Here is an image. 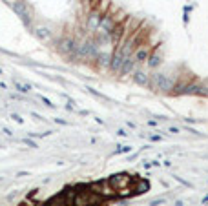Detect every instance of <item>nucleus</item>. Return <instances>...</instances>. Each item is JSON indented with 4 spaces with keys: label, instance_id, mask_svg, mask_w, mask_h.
Listing matches in <instances>:
<instances>
[{
    "label": "nucleus",
    "instance_id": "2",
    "mask_svg": "<svg viewBox=\"0 0 208 206\" xmlns=\"http://www.w3.org/2000/svg\"><path fill=\"white\" fill-rule=\"evenodd\" d=\"M108 182H110V186L115 190V193H117L119 190L130 188L131 182H133V179H131L128 173H115V175H111V177L108 179Z\"/></svg>",
    "mask_w": 208,
    "mask_h": 206
},
{
    "label": "nucleus",
    "instance_id": "8",
    "mask_svg": "<svg viewBox=\"0 0 208 206\" xmlns=\"http://www.w3.org/2000/svg\"><path fill=\"white\" fill-rule=\"evenodd\" d=\"M46 206H71V204L66 201L64 193H59V195H55L50 202H46Z\"/></svg>",
    "mask_w": 208,
    "mask_h": 206
},
{
    "label": "nucleus",
    "instance_id": "1",
    "mask_svg": "<svg viewBox=\"0 0 208 206\" xmlns=\"http://www.w3.org/2000/svg\"><path fill=\"white\" fill-rule=\"evenodd\" d=\"M101 204H104V199L99 193H95L91 188L77 192L75 199L71 202V206H101Z\"/></svg>",
    "mask_w": 208,
    "mask_h": 206
},
{
    "label": "nucleus",
    "instance_id": "3",
    "mask_svg": "<svg viewBox=\"0 0 208 206\" xmlns=\"http://www.w3.org/2000/svg\"><path fill=\"white\" fill-rule=\"evenodd\" d=\"M150 53H152V49H150V46L148 44H143V46H139V48H135V51H133V55H131V58L141 66L143 62H146L148 60V57H150Z\"/></svg>",
    "mask_w": 208,
    "mask_h": 206
},
{
    "label": "nucleus",
    "instance_id": "11",
    "mask_svg": "<svg viewBox=\"0 0 208 206\" xmlns=\"http://www.w3.org/2000/svg\"><path fill=\"white\" fill-rule=\"evenodd\" d=\"M175 206H184V204H182L181 201H177V202H175Z\"/></svg>",
    "mask_w": 208,
    "mask_h": 206
},
{
    "label": "nucleus",
    "instance_id": "12",
    "mask_svg": "<svg viewBox=\"0 0 208 206\" xmlns=\"http://www.w3.org/2000/svg\"><path fill=\"white\" fill-rule=\"evenodd\" d=\"M35 206H46V204H35Z\"/></svg>",
    "mask_w": 208,
    "mask_h": 206
},
{
    "label": "nucleus",
    "instance_id": "9",
    "mask_svg": "<svg viewBox=\"0 0 208 206\" xmlns=\"http://www.w3.org/2000/svg\"><path fill=\"white\" fill-rule=\"evenodd\" d=\"M17 89L22 91V93H28V91H29V84H26V82H17Z\"/></svg>",
    "mask_w": 208,
    "mask_h": 206
},
{
    "label": "nucleus",
    "instance_id": "6",
    "mask_svg": "<svg viewBox=\"0 0 208 206\" xmlns=\"http://www.w3.org/2000/svg\"><path fill=\"white\" fill-rule=\"evenodd\" d=\"M101 15L99 13H91L89 16H88V29L91 31V33H95L97 29H99V26H101Z\"/></svg>",
    "mask_w": 208,
    "mask_h": 206
},
{
    "label": "nucleus",
    "instance_id": "4",
    "mask_svg": "<svg viewBox=\"0 0 208 206\" xmlns=\"http://www.w3.org/2000/svg\"><path fill=\"white\" fill-rule=\"evenodd\" d=\"M146 64H148L150 70H157V67H159L161 64H163V49H161V48L153 49V51L150 53V57H148Z\"/></svg>",
    "mask_w": 208,
    "mask_h": 206
},
{
    "label": "nucleus",
    "instance_id": "10",
    "mask_svg": "<svg viewBox=\"0 0 208 206\" xmlns=\"http://www.w3.org/2000/svg\"><path fill=\"white\" fill-rule=\"evenodd\" d=\"M161 204H164V199L161 197V199H155V201H152V206H161Z\"/></svg>",
    "mask_w": 208,
    "mask_h": 206
},
{
    "label": "nucleus",
    "instance_id": "5",
    "mask_svg": "<svg viewBox=\"0 0 208 206\" xmlns=\"http://www.w3.org/2000/svg\"><path fill=\"white\" fill-rule=\"evenodd\" d=\"M131 192H133V195H143V193H146L148 190H150V182L146 181V179H139V181H133L131 182Z\"/></svg>",
    "mask_w": 208,
    "mask_h": 206
},
{
    "label": "nucleus",
    "instance_id": "13",
    "mask_svg": "<svg viewBox=\"0 0 208 206\" xmlns=\"http://www.w3.org/2000/svg\"><path fill=\"white\" fill-rule=\"evenodd\" d=\"M101 206H104V204H101Z\"/></svg>",
    "mask_w": 208,
    "mask_h": 206
},
{
    "label": "nucleus",
    "instance_id": "7",
    "mask_svg": "<svg viewBox=\"0 0 208 206\" xmlns=\"http://www.w3.org/2000/svg\"><path fill=\"white\" fill-rule=\"evenodd\" d=\"M148 79H150V75L144 71V70H137L133 71V80L139 84V86H148Z\"/></svg>",
    "mask_w": 208,
    "mask_h": 206
}]
</instances>
